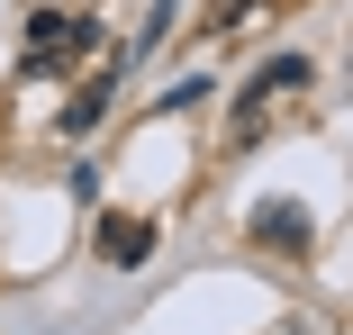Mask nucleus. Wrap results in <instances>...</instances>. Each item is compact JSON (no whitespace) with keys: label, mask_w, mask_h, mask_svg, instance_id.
Returning <instances> with one entry per match:
<instances>
[{"label":"nucleus","mask_w":353,"mask_h":335,"mask_svg":"<svg viewBox=\"0 0 353 335\" xmlns=\"http://www.w3.org/2000/svg\"><path fill=\"white\" fill-rule=\"evenodd\" d=\"M91 45H100V19H82V10H37V19H28V54H19V73L46 82V73H63V63L91 54Z\"/></svg>","instance_id":"1"},{"label":"nucleus","mask_w":353,"mask_h":335,"mask_svg":"<svg viewBox=\"0 0 353 335\" xmlns=\"http://www.w3.org/2000/svg\"><path fill=\"white\" fill-rule=\"evenodd\" d=\"M299 82H308V54H281V63H263V73L245 82V100H236V136H254L263 100H272V91H299Z\"/></svg>","instance_id":"2"},{"label":"nucleus","mask_w":353,"mask_h":335,"mask_svg":"<svg viewBox=\"0 0 353 335\" xmlns=\"http://www.w3.org/2000/svg\"><path fill=\"white\" fill-rule=\"evenodd\" d=\"M254 245H272V254H308V209H299V199H263V209H254Z\"/></svg>","instance_id":"3"},{"label":"nucleus","mask_w":353,"mask_h":335,"mask_svg":"<svg viewBox=\"0 0 353 335\" xmlns=\"http://www.w3.org/2000/svg\"><path fill=\"white\" fill-rule=\"evenodd\" d=\"M100 254L127 272V263H145V254H154V227H145V218H100Z\"/></svg>","instance_id":"4"},{"label":"nucleus","mask_w":353,"mask_h":335,"mask_svg":"<svg viewBox=\"0 0 353 335\" xmlns=\"http://www.w3.org/2000/svg\"><path fill=\"white\" fill-rule=\"evenodd\" d=\"M109 91H118V82H109V73H100V82H82V91H73V100H63V136H91V127H100V118H109Z\"/></svg>","instance_id":"5"},{"label":"nucleus","mask_w":353,"mask_h":335,"mask_svg":"<svg viewBox=\"0 0 353 335\" xmlns=\"http://www.w3.org/2000/svg\"><path fill=\"white\" fill-rule=\"evenodd\" d=\"M199 100H208V73H190V82H172V91H163V109H199Z\"/></svg>","instance_id":"6"}]
</instances>
